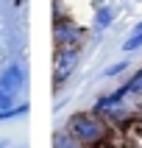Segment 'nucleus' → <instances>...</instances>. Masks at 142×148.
<instances>
[{"label": "nucleus", "instance_id": "6e6552de", "mask_svg": "<svg viewBox=\"0 0 142 148\" xmlns=\"http://www.w3.org/2000/svg\"><path fill=\"white\" fill-rule=\"evenodd\" d=\"M28 112V103H20V106H8V109H0V120H11V117H20Z\"/></svg>", "mask_w": 142, "mask_h": 148}, {"label": "nucleus", "instance_id": "9d476101", "mask_svg": "<svg viewBox=\"0 0 142 148\" xmlns=\"http://www.w3.org/2000/svg\"><path fill=\"white\" fill-rule=\"evenodd\" d=\"M128 92H142V70L128 81Z\"/></svg>", "mask_w": 142, "mask_h": 148}, {"label": "nucleus", "instance_id": "f03ea898", "mask_svg": "<svg viewBox=\"0 0 142 148\" xmlns=\"http://www.w3.org/2000/svg\"><path fill=\"white\" fill-rule=\"evenodd\" d=\"M22 84H25V73H22L20 64H11V67H6L0 73V87L6 92H11V95H17V92L22 90Z\"/></svg>", "mask_w": 142, "mask_h": 148}, {"label": "nucleus", "instance_id": "1a4fd4ad", "mask_svg": "<svg viewBox=\"0 0 142 148\" xmlns=\"http://www.w3.org/2000/svg\"><path fill=\"white\" fill-rule=\"evenodd\" d=\"M8 106H14V95L0 87V109H8Z\"/></svg>", "mask_w": 142, "mask_h": 148}, {"label": "nucleus", "instance_id": "423d86ee", "mask_svg": "<svg viewBox=\"0 0 142 148\" xmlns=\"http://www.w3.org/2000/svg\"><path fill=\"white\" fill-rule=\"evenodd\" d=\"M53 148H78V137L70 132H58L53 140Z\"/></svg>", "mask_w": 142, "mask_h": 148}, {"label": "nucleus", "instance_id": "0eeeda50", "mask_svg": "<svg viewBox=\"0 0 142 148\" xmlns=\"http://www.w3.org/2000/svg\"><path fill=\"white\" fill-rule=\"evenodd\" d=\"M142 48V23H137V28L131 31V36L123 42V50H137Z\"/></svg>", "mask_w": 142, "mask_h": 148}, {"label": "nucleus", "instance_id": "9b49d317", "mask_svg": "<svg viewBox=\"0 0 142 148\" xmlns=\"http://www.w3.org/2000/svg\"><path fill=\"white\" fill-rule=\"evenodd\" d=\"M123 70H125V62H117V64L106 67V73H103V75H117V73H123Z\"/></svg>", "mask_w": 142, "mask_h": 148}, {"label": "nucleus", "instance_id": "39448f33", "mask_svg": "<svg viewBox=\"0 0 142 148\" xmlns=\"http://www.w3.org/2000/svg\"><path fill=\"white\" fill-rule=\"evenodd\" d=\"M111 20H114V8H109V6L98 8V14H95V28H98V31H103V28H109V25H111Z\"/></svg>", "mask_w": 142, "mask_h": 148}, {"label": "nucleus", "instance_id": "f8f14e48", "mask_svg": "<svg viewBox=\"0 0 142 148\" xmlns=\"http://www.w3.org/2000/svg\"><path fill=\"white\" fill-rule=\"evenodd\" d=\"M0 148H6V140H0Z\"/></svg>", "mask_w": 142, "mask_h": 148}, {"label": "nucleus", "instance_id": "7ed1b4c3", "mask_svg": "<svg viewBox=\"0 0 142 148\" xmlns=\"http://www.w3.org/2000/svg\"><path fill=\"white\" fill-rule=\"evenodd\" d=\"M75 62H78V53H75V50H61V53H58V62H56V81L61 84L67 78V73H73L75 70Z\"/></svg>", "mask_w": 142, "mask_h": 148}, {"label": "nucleus", "instance_id": "20e7f679", "mask_svg": "<svg viewBox=\"0 0 142 148\" xmlns=\"http://www.w3.org/2000/svg\"><path fill=\"white\" fill-rule=\"evenodd\" d=\"M125 92H128V84H123L120 90L109 92V95H103V98L95 103V112H114L117 106H120V101L125 98Z\"/></svg>", "mask_w": 142, "mask_h": 148}, {"label": "nucleus", "instance_id": "f257e3e1", "mask_svg": "<svg viewBox=\"0 0 142 148\" xmlns=\"http://www.w3.org/2000/svg\"><path fill=\"white\" fill-rule=\"evenodd\" d=\"M67 132L75 134L78 137V143H100L103 140V126L98 123V117H92V115H73L70 117V123H67Z\"/></svg>", "mask_w": 142, "mask_h": 148}]
</instances>
